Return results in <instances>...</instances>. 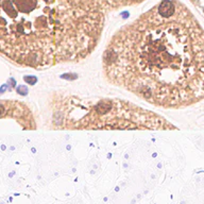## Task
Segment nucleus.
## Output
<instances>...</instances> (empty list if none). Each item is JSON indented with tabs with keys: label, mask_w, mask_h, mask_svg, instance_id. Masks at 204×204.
<instances>
[{
	"label": "nucleus",
	"mask_w": 204,
	"mask_h": 204,
	"mask_svg": "<svg viewBox=\"0 0 204 204\" xmlns=\"http://www.w3.org/2000/svg\"><path fill=\"white\" fill-rule=\"evenodd\" d=\"M107 82L149 104L182 109L204 99V30L179 0H162L110 40Z\"/></svg>",
	"instance_id": "f257e3e1"
},
{
	"label": "nucleus",
	"mask_w": 204,
	"mask_h": 204,
	"mask_svg": "<svg viewBox=\"0 0 204 204\" xmlns=\"http://www.w3.org/2000/svg\"><path fill=\"white\" fill-rule=\"evenodd\" d=\"M103 10L99 0H1L0 52L34 69L83 61L100 42Z\"/></svg>",
	"instance_id": "f03ea898"
},
{
	"label": "nucleus",
	"mask_w": 204,
	"mask_h": 204,
	"mask_svg": "<svg viewBox=\"0 0 204 204\" xmlns=\"http://www.w3.org/2000/svg\"><path fill=\"white\" fill-rule=\"evenodd\" d=\"M51 121L60 130H177L163 116L126 100L56 94Z\"/></svg>",
	"instance_id": "7ed1b4c3"
},
{
	"label": "nucleus",
	"mask_w": 204,
	"mask_h": 204,
	"mask_svg": "<svg viewBox=\"0 0 204 204\" xmlns=\"http://www.w3.org/2000/svg\"><path fill=\"white\" fill-rule=\"evenodd\" d=\"M1 117L5 119L7 117L14 118L22 129L24 130H33L36 129L34 117L31 111L28 107L21 101H15V100H2L1 101Z\"/></svg>",
	"instance_id": "20e7f679"
},
{
	"label": "nucleus",
	"mask_w": 204,
	"mask_h": 204,
	"mask_svg": "<svg viewBox=\"0 0 204 204\" xmlns=\"http://www.w3.org/2000/svg\"><path fill=\"white\" fill-rule=\"evenodd\" d=\"M145 0H99V2L103 5L104 9H123V8L133 7L144 2Z\"/></svg>",
	"instance_id": "39448f33"
}]
</instances>
